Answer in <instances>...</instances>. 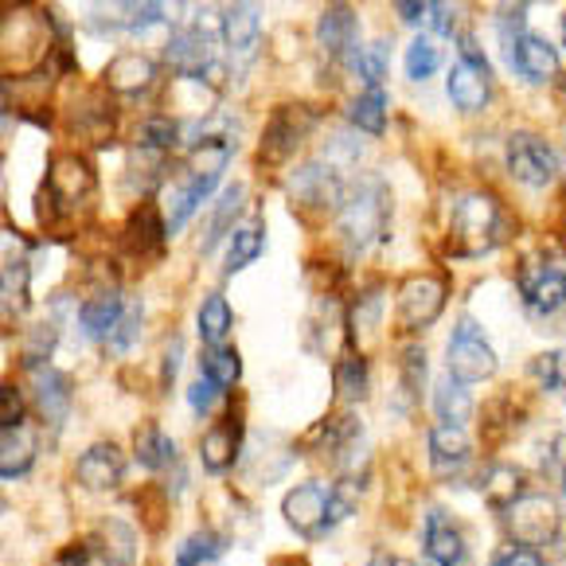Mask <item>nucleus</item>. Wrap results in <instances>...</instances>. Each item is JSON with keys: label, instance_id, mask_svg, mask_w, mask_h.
I'll use <instances>...</instances> for the list:
<instances>
[{"label": "nucleus", "instance_id": "obj_59", "mask_svg": "<svg viewBox=\"0 0 566 566\" xmlns=\"http://www.w3.org/2000/svg\"><path fill=\"white\" fill-rule=\"evenodd\" d=\"M274 566H308V563H305V558H277Z\"/></svg>", "mask_w": 566, "mask_h": 566}, {"label": "nucleus", "instance_id": "obj_45", "mask_svg": "<svg viewBox=\"0 0 566 566\" xmlns=\"http://www.w3.org/2000/svg\"><path fill=\"white\" fill-rule=\"evenodd\" d=\"M356 512V481H340L336 489H328V527L344 524Z\"/></svg>", "mask_w": 566, "mask_h": 566}, {"label": "nucleus", "instance_id": "obj_3", "mask_svg": "<svg viewBox=\"0 0 566 566\" xmlns=\"http://www.w3.org/2000/svg\"><path fill=\"white\" fill-rule=\"evenodd\" d=\"M504 524H509L512 543L539 551L543 543H555L558 539L563 512H558V504L547 496V492H524V496H520L512 509H504Z\"/></svg>", "mask_w": 566, "mask_h": 566}, {"label": "nucleus", "instance_id": "obj_16", "mask_svg": "<svg viewBox=\"0 0 566 566\" xmlns=\"http://www.w3.org/2000/svg\"><path fill=\"white\" fill-rule=\"evenodd\" d=\"M473 453V442H469L465 426H433L430 430V465L438 476H453Z\"/></svg>", "mask_w": 566, "mask_h": 566}, {"label": "nucleus", "instance_id": "obj_31", "mask_svg": "<svg viewBox=\"0 0 566 566\" xmlns=\"http://www.w3.org/2000/svg\"><path fill=\"white\" fill-rule=\"evenodd\" d=\"M134 450H137V461H142L145 469H165L168 461L176 458V446L172 438H168L160 426H142V430L134 433Z\"/></svg>", "mask_w": 566, "mask_h": 566}, {"label": "nucleus", "instance_id": "obj_41", "mask_svg": "<svg viewBox=\"0 0 566 566\" xmlns=\"http://www.w3.org/2000/svg\"><path fill=\"white\" fill-rule=\"evenodd\" d=\"M438 63H442V55H438V48H433L426 35H418L407 48V75L415 78V83H426V78L438 71Z\"/></svg>", "mask_w": 566, "mask_h": 566}, {"label": "nucleus", "instance_id": "obj_20", "mask_svg": "<svg viewBox=\"0 0 566 566\" xmlns=\"http://www.w3.org/2000/svg\"><path fill=\"white\" fill-rule=\"evenodd\" d=\"M153 78H157V67H153V59L142 55V51H122V55L109 59V67H106V86L117 94L149 91Z\"/></svg>", "mask_w": 566, "mask_h": 566}, {"label": "nucleus", "instance_id": "obj_60", "mask_svg": "<svg viewBox=\"0 0 566 566\" xmlns=\"http://www.w3.org/2000/svg\"><path fill=\"white\" fill-rule=\"evenodd\" d=\"M563 43H566V17H563Z\"/></svg>", "mask_w": 566, "mask_h": 566}, {"label": "nucleus", "instance_id": "obj_7", "mask_svg": "<svg viewBox=\"0 0 566 566\" xmlns=\"http://www.w3.org/2000/svg\"><path fill=\"white\" fill-rule=\"evenodd\" d=\"M446 367L458 384H481V379H492L496 375V352L489 348V340L481 336V328L473 321H461L458 333L450 340V356H446Z\"/></svg>", "mask_w": 566, "mask_h": 566}, {"label": "nucleus", "instance_id": "obj_23", "mask_svg": "<svg viewBox=\"0 0 566 566\" xmlns=\"http://www.w3.org/2000/svg\"><path fill=\"white\" fill-rule=\"evenodd\" d=\"M32 395H35V407L43 410V418H48L51 426H59L63 418H67V410H71L67 375L51 371V367H40V371L32 375Z\"/></svg>", "mask_w": 566, "mask_h": 566}, {"label": "nucleus", "instance_id": "obj_15", "mask_svg": "<svg viewBox=\"0 0 566 566\" xmlns=\"http://www.w3.org/2000/svg\"><path fill=\"white\" fill-rule=\"evenodd\" d=\"M239 446H242V426L239 418L227 415L223 422H216L200 442V461L208 473H227V469L239 461Z\"/></svg>", "mask_w": 566, "mask_h": 566}, {"label": "nucleus", "instance_id": "obj_44", "mask_svg": "<svg viewBox=\"0 0 566 566\" xmlns=\"http://www.w3.org/2000/svg\"><path fill=\"white\" fill-rule=\"evenodd\" d=\"M532 371L547 391H566V348L543 352V356L532 364Z\"/></svg>", "mask_w": 566, "mask_h": 566}, {"label": "nucleus", "instance_id": "obj_9", "mask_svg": "<svg viewBox=\"0 0 566 566\" xmlns=\"http://www.w3.org/2000/svg\"><path fill=\"white\" fill-rule=\"evenodd\" d=\"M509 172L516 176L520 184L527 188H543V184L555 180L558 172V160H555V149H551L543 137L535 134H512L509 142Z\"/></svg>", "mask_w": 566, "mask_h": 566}, {"label": "nucleus", "instance_id": "obj_47", "mask_svg": "<svg viewBox=\"0 0 566 566\" xmlns=\"http://www.w3.org/2000/svg\"><path fill=\"white\" fill-rule=\"evenodd\" d=\"M0 422H4V430H20L24 426V395H20V387H0Z\"/></svg>", "mask_w": 566, "mask_h": 566}, {"label": "nucleus", "instance_id": "obj_4", "mask_svg": "<svg viewBox=\"0 0 566 566\" xmlns=\"http://www.w3.org/2000/svg\"><path fill=\"white\" fill-rule=\"evenodd\" d=\"M94 196V168L78 153H55L48 160V184H43V200L55 211L71 216Z\"/></svg>", "mask_w": 566, "mask_h": 566}, {"label": "nucleus", "instance_id": "obj_22", "mask_svg": "<svg viewBox=\"0 0 566 566\" xmlns=\"http://www.w3.org/2000/svg\"><path fill=\"white\" fill-rule=\"evenodd\" d=\"M446 94H450V102L458 109H481L484 102H489V71L473 67V63H465V59H458L450 71V83H446Z\"/></svg>", "mask_w": 566, "mask_h": 566}, {"label": "nucleus", "instance_id": "obj_48", "mask_svg": "<svg viewBox=\"0 0 566 566\" xmlns=\"http://www.w3.org/2000/svg\"><path fill=\"white\" fill-rule=\"evenodd\" d=\"M524 17H527V4H512V9H496V28H500V40H504V48H512L520 43V28H524Z\"/></svg>", "mask_w": 566, "mask_h": 566}, {"label": "nucleus", "instance_id": "obj_43", "mask_svg": "<svg viewBox=\"0 0 566 566\" xmlns=\"http://www.w3.org/2000/svg\"><path fill=\"white\" fill-rule=\"evenodd\" d=\"M399 379H402V391L410 395V399H418L422 395V387H426V352L422 348H402V356H399Z\"/></svg>", "mask_w": 566, "mask_h": 566}, {"label": "nucleus", "instance_id": "obj_12", "mask_svg": "<svg viewBox=\"0 0 566 566\" xmlns=\"http://www.w3.org/2000/svg\"><path fill=\"white\" fill-rule=\"evenodd\" d=\"M168 223L160 219L157 203H137V211L129 216L125 223V250L137 254V259H157L160 250H165V239H168Z\"/></svg>", "mask_w": 566, "mask_h": 566}, {"label": "nucleus", "instance_id": "obj_32", "mask_svg": "<svg viewBox=\"0 0 566 566\" xmlns=\"http://www.w3.org/2000/svg\"><path fill=\"white\" fill-rule=\"evenodd\" d=\"M262 247H266V234H262V227L247 223L239 227V231L231 234V250H227V262H223V274H239V270H247L250 262L259 259Z\"/></svg>", "mask_w": 566, "mask_h": 566}, {"label": "nucleus", "instance_id": "obj_25", "mask_svg": "<svg viewBox=\"0 0 566 566\" xmlns=\"http://www.w3.org/2000/svg\"><path fill=\"white\" fill-rule=\"evenodd\" d=\"M227 160H231V142H227V137H203V142L192 149L188 172H192V180L200 184L203 192H211V188L219 184V176H223Z\"/></svg>", "mask_w": 566, "mask_h": 566}, {"label": "nucleus", "instance_id": "obj_18", "mask_svg": "<svg viewBox=\"0 0 566 566\" xmlns=\"http://www.w3.org/2000/svg\"><path fill=\"white\" fill-rule=\"evenodd\" d=\"M168 67L180 71L184 78H200V71L211 67V40L200 28H188V32L172 35L165 48Z\"/></svg>", "mask_w": 566, "mask_h": 566}, {"label": "nucleus", "instance_id": "obj_38", "mask_svg": "<svg viewBox=\"0 0 566 566\" xmlns=\"http://www.w3.org/2000/svg\"><path fill=\"white\" fill-rule=\"evenodd\" d=\"M176 134H180V125L172 122L168 114H153L145 117L142 125L134 129V142L142 145V149H153V153H165L176 145Z\"/></svg>", "mask_w": 566, "mask_h": 566}, {"label": "nucleus", "instance_id": "obj_52", "mask_svg": "<svg viewBox=\"0 0 566 566\" xmlns=\"http://www.w3.org/2000/svg\"><path fill=\"white\" fill-rule=\"evenodd\" d=\"M395 12H399L407 24H430V4H422V0H418V4L415 0H399Z\"/></svg>", "mask_w": 566, "mask_h": 566}, {"label": "nucleus", "instance_id": "obj_30", "mask_svg": "<svg viewBox=\"0 0 566 566\" xmlns=\"http://www.w3.org/2000/svg\"><path fill=\"white\" fill-rule=\"evenodd\" d=\"M231 321H234V313H231V305H227V297H223V293H211V297L200 305L196 328H200L203 344H208V348H216V344H223V336L231 333Z\"/></svg>", "mask_w": 566, "mask_h": 566}, {"label": "nucleus", "instance_id": "obj_21", "mask_svg": "<svg viewBox=\"0 0 566 566\" xmlns=\"http://www.w3.org/2000/svg\"><path fill=\"white\" fill-rule=\"evenodd\" d=\"M356 32H359V20L356 12L348 9V4H333V9L321 12L317 20V40L321 48L328 51V55H356Z\"/></svg>", "mask_w": 566, "mask_h": 566}, {"label": "nucleus", "instance_id": "obj_11", "mask_svg": "<svg viewBox=\"0 0 566 566\" xmlns=\"http://www.w3.org/2000/svg\"><path fill=\"white\" fill-rule=\"evenodd\" d=\"M75 476L83 489L91 492H114L125 476V453L114 442H94L91 450L78 458Z\"/></svg>", "mask_w": 566, "mask_h": 566}, {"label": "nucleus", "instance_id": "obj_39", "mask_svg": "<svg viewBox=\"0 0 566 566\" xmlns=\"http://www.w3.org/2000/svg\"><path fill=\"white\" fill-rule=\"evenodd\" d=\"M102 535H106V563L109 566H134V555H137L134 527L117 524V520H106Z\"/></svg>", "mask_w": 566, "mask_h": 566}, {"label": "nucleus", "instance_id": "obj_13", "mask_svg": "<svg viewBox=\"0 0 566 566\" xmlns=\"http://www.w3.org/2000/svg\"><path fill=\"white\" fill-rule=\"evenodd\" d=\"M520 290H524L527 305L535 313H543V317L566 305V274L563 270H547L543 262H532V266L520 270Z\"/></svg>", "mask_w": 566, "mask_h": 566}, {"label": "nucleus", "instance_id": "obj_10", "mask_svg": "<svg viewBox=\"0 0 566 566\" xmlns=\"http://www.w3.org/2000/svg\"><path fill=\"white\" fill-rule=\"evenodd\" d=\"M282 516H285V524L297 535H305V539L325 535L328 532V489H321V484H297V489L285 496Z\"/></svg>", "mask_w": 566, "mask_h": 566}, {"label": "nucleus", "instance_id": "obj_58", "mask_svg": "<svg viewBox=\"0 0 566 566\" xmlns=\"http://www.w3.org/2000/svg\"><path fill=\"white\" fill-rule=\"evenodd\" d=\"M367 566H407V563H399V558H391V555H375Z\"/></svg>", "mask_w": 566, "mask_h": 566}, {"label": "nucleus", "instance_id": "obj_40", "mask_svg": "<svg viewBox=\"0 0 566 566\" xmlns=\"http://www.w3.org/2000/svg\"><path fill=\"white\" fill-rule=\"evenodd\" d=\"M375 328H379V293H364V297H356V308H352V340L359 344V348H367L375 336Z\"/></svg>", "mask_w": 566, "mask_h": 566}, {"label": "nucleus", "instance_id": "obj_28", "mask_svg": "<svg viewBox=\"0 0 566 566\" xmlns=\"http://www.w3.org/2000/svg\"><path fill=\"white\" fill-rule=\"evenodd\" d=\"M433 410H438V418H442L446 426H465L469 418H473V395H469L465 384H458V379L446 371V379L438 384V391H433Z\"/></svg>", "mask_w": 566, "mask_h": 566}, {"label": "nucleus", "instance_id": "obj_17", "mask_svg": "<svg viewBox=\"0 0 566 566\" xmlns=\"http://www.w3.org/2000/svg\"><path fill=\"white\" fill-rule=\"evenodd\" d=\"M122 313H125L122 293H117V290H98V293H91V297L83 301V308H78V328H83L86 340H106V336H114Z\"/></svg>", "mask_w": 566, "mask_h": 566}, {"label": "nucleus", "instance_id": "obj_55", "mask_svg": "<svg viewBox=\"0 0 566 566\" xmlns=\"http://www.w3.org/2000/svg\"><path fill=\"white\" fill-rule=\"evenodd\" d=\"M430 28H438L442 35L453 32V9L450 4H430Z\"/></svg>", "mask_w": 566, "mask_h": 566}, {"label": "nucleus", "instance_id": "obj_53", "mask_svg": "<svg viewBox=\"0 0 566 566\" xmlns=\"http://www.w3.org/2000/svg\"><path fill=\"white\" fill-rule=\"evenodd\" d=\"M458 51H461V59H465V63H473V67L489 71V59H484V51L476 48V40H473V35H469V32L458 40Z\"/></svg>", "mask_w": 566, "mask_h": 566}, {"label": "nucleus", "instance_id": "obj_42", "mask_svg": "<svg viewBox=\"0 0 566 566\" xmlns=\"http://www.w3.org/2000/svg\"><path fill=\"white\" fill-rule=\"evenodd\" d=\"M28 305V262L9 259L4 262V308L20 313Z\"/></svg>", "mask_w": 566, "mask_h": 566}, {"label": "nucleus", "instance_id": "obj_34", "mask_svg": "<svg viewBox=\"0 0 566 566\" xmlns=\"http://www.w3.org/2000/svg\"><path fill=\"white\" fill-rule=\"evenodd\" d=\"M242 208H247V188L242 184H231L223 196L216 200V216H211V223H208V239H203V250H211L219 239L227 234V227L234 223V219L242 216Z\"/></svg>", "mask_w": 566, "mask_h": 566}, {"label": "nucleus", "instance_id": "obj_61", "mask_svg": "<svg viewBox=\"0 0 566 566\" xmlns=\"http://www.w3.org/2000/svg\"><path fill=\"white\" fill-rule=\"evenodd\" d=\"M563 492H566V476H563Z\"/></svg>", "mask_w": 566, "mask_h": 566}, {"label": "nucleus", "instance_id": "obj_37", "mask_svg": "<svg viewBox=\"0 0 566 566\" xmlns=\"http://www.w3.org/2000/svg\"><path fill=\"white\" fill-rule=\"evenodd\" d=\"M367 387H371V379H367V359L359 356V352L356 356H344L340 364H336V391H340V399L364 402Z\"/></svg>", "mask_w": 566, "mask_h": 566}, {"label": "nucleus", "instance_id": "obj_5", "mask_svg": "<svg viewBox=\"0 0 566 566\" xmlns=\"http://www.w3.org/2000/svg\"><path fill=\"white\" fill-rule=\"evenodd\" d=\"M344 184L340 172L328 168L325 160H313V165L297 168L290 180V203L301 216H328V211H340L344 203Z\"/></svg>", "mask_w": 566, "mask_h": 566}, {"label": "nucleus", "instance_id": "obj_8", "mask_svg": "<svg viewBox=\"0 0 566 566\" xmlns=\"http://www.w3.org/2000/svg\"><path fill=\"white\" fill-rule=\"evenodd\" d=\"M313 122H317V117L308 114L305 106H282L274 117H270L266 134H262L259 160H266V165H285V160L293 157V149L305 142Z\"/></svg>", "mask_w": 566, "mask_h": 566}, {"label": "nucleus", "instance_id": "obj_33", "mask_svg": "<svg viewBox=\"0 0 566 566\" xmlns=\"http://www.w3.org/2000/svg\"><path fill=\"white\" fill-rule=\"evenodd\" d=\"M348 117L356 129H364L367 137H379L387 129V94L384 91H364L348 106Z\"/></svg>", "mask_w": 566, "mask_h": 566}, {"label": "nucleus", "instance_id": "obj_54", "mask_svg": "<svg viewBox=\"0 0 566 566\" xmlns=\"http://www.w3.org/2000/svg\"><path fill=\"white\" fill-rule=\"evenodd\" d=\"M91 563V543H75V547L59 551V566H86Z\"/></svg>", "mask_w": 566, "mask_h": 566}, {"label": "nucleus", "instance_id": "obj_50", "mask_svg": "<svg viewBox=\"0 0 566 566\" xmlns=\"http://www.w3.org/2000/svg\"><path fill=\"white\" fill-rule=\"evenodd\" d=\"M492 566H543V555L535 547H520V543H509L492 555Z\"/></svg>", "mask_w": 566, "mask_h": 566}, {"label": "nucleus", "instance_id": "obj_57", "mask_svg": "<svg viewBox=\"0 0 566 566\" xmlns=\"http://www.w3.org/2000/svg\"><path fill=\"white\" fill-rule=\"evenodd\" d=\"M547 465H551V469H563V476H566V433H558L555 442H551Z\"/></svg>", "mask_w": 566, "mask_h": 566}, {"label": "nucleus", "instance_id": "obj_56", "mask_svg": "<svg viewBox=\"0 0 566 566\" xmlns=\"http://www.w3.org/2000/svg\"><path fill=\"white\" fill-rule=\"evenodd\" d=\"M176 367H180V340H176V336H172V344H168V348H165V387H172Z\"/></svg>", "mask_w": 566, "mask_h": 566}, {"label": "nucleus", "instance_id": "obj_14", "mask_svg": "<svg viewBox=\"0 0 566 566\" xmlns=\"http://www.w3.org/2000/svg\"><path fill=\"white\" fill-rule=\"evenodd\" d=\"M422 547L433 566H461V558H465V539H461V532L453 527V520L442 509L426 512Z\"/></svg>", "mask_w": 566, "mask_h": 566}, {"label": "nucleus", "instance_id": "obj_26", "mask_svg": "<svg viewBox=\"0 0 566 566\" xmlns=\"http://www.w3.org/2000/svg\"><path fill=\"white\" fill-rule=\"evenodd\" d=\"M262 35L259 4H231L223 9V40L231 51H250Z\"/></svg>", "mask_w": 566, "mask_h": 566}, {"label": "nucleus", "instance_id": "obj_19", "mask_svg": "<svg viewBox=\"0 0 566 566\" xmlns=\"http://www.w3.org/2000/svg\"><path fill=\"white\" fill-rule=\"evenodd\" d=\"M509 59L516 63V71L527 78V83H551V78L558 75V55H555V48L543 40V35L524 32L516 48H512Z\"/></svg>", "mask_w": 566, "mask_h": 566}, {"label": "nucleus", "instance_id": "obj_6", "mask_svg": "<svg viewBox=\"0 0 566 566\" xmlns=\"http://www.w3.org/2000/svg\"><path fill=\"white\" fill-rule=\"evenodd\" d=\"M446 301H450V285L438 274H410L399 285V321L410 333H422L433 321L442 317Z\"/></svg>", "mask_w": 566, "mask_h": 566}, {"label": "nucleus", "instance_id": "obj_1", "mask_svg": "<svg viewBox=\"0 0 566 566\" xmlns=\"http://www.w3.org/2000/svg\"><path fill=\"white\" fill-rule=\"evenodd\" d=\"M391 216V196H387V184L379 176H364V180L352 184V192L344 196L340 211H336V223H340V239L352 254L371 247L387 227Z\"/></svg>", "mask_w": 566, "mask_h": 566}, {"label": "nucleus", "instance_id": "obj_46", "mask_svg": "<svg viewBox=\"0 0 566 566\" xmlns=\"http://www.w3.org/2000/svg\"><path fill=\"white\" fill-rule=\"evenodd\" d=\"M51 348H55V328H32L28 333V340H24V364L28 367H40V364H48V356H51Z\"/></svg>", "mask_w": 566, "mask_h": 566}, {"label": "nucleus", "instance_id": "obj_36", "mask_svg": "<svg viewBox=\"0 0 566 566\" xmlns=\"http://www.w3.org/2000/svg\"><path fill=\"white\" fill-rule=\"evenodd\" d=\"M200 367H203V375H208L211 384H219V387H223V391H227V387L239 384V375H242V359H239V352L227 348V344H216V348L203 352Z\"/></svg>", "mask_w": 566, "mask_h": 566}, {"label": "nucleus", "instance_id": "obj_29", "mask_svg": "<svg viewBox=\"0 0 566 566\" xmlns=\"http://www.w3.org/2000/svg\"><path fill=\"white\" fill-rule=\"evenodd\" d=\"M387 63H391V43L387 40H375L359 48L356 55H348V67L364 78L367 91H379V83L387 78Z\"/></svg>", "mask_w": 566, "mask_h": 566}, {"label": "nucleus", "instance_id": "obj_35", "mask_svg": "<svg viewBox=\"0 0 566 566\" xmlns=\"http://www.w3.org/2000/svg\"><path fill=\"white\" fill-rule=\"evenodd\" d=\"M223 551H227V543L219 539L216 532H196L180 543V551H176V566H219Z\"/></svg>", "mask_w": 566, "mask_h": 566}, {"label": "nucleus", "instance_id": "obj_51", "mask_svg": "<svg viewBox=\"0 0 566 566\" xmlns=\"http://www.w3.org/2000/svg\"><path fill=\"white\" fill-rule=\"evenodd\" d=\"M219 395H223V387L211 384L208 375H200V379H196V384H192V391H188V402H192V410H200V415H208L211 402H216Z\"/></svg>", "mask_w": 566, "mask_h": 566}, {"label": "nucleus", "instance_id": "obj_49", "mask_svg": "<svg viewBox=\"0 0 566 566\" xmlns=\"http://www.w3.org/2000/svg\"><path fill=\"white\" fill-rule=\"evenodd\" d=\"M137 328H142V305H125V313H122V321H117V328H114V348L117 352H125L129 344L137 340Z\"/></svg>", "mask_w": 566, "mask_h": 566}, {"label": "nucleus", "instance_id": "obj_27", "mask_svg": "<svg viewBox=\"0 0 566 566\" xmlns=\"http://www.w3.org/2000/svg\"><path fill=\"white\" fill-rule=\"evenodd\" d=\"M35 461V433L28 426L20 430H4V442H0V476L12 481V476H24Z\"/></svg>", "mask_w": 566, "mask_h": 566}, {"label": "nucleus", "instance_id": "obj_2", "mask_svg": "<svg viewBox=\"0 0 566 566\" xmlns=\"http://www.w3.org/2000/svg\"><path fill=\"white\" fill-rule=\"evenodd\" d=\"M450 254L458 259H476L484 250H492L504 239V208L496 196L489 192H469L453 203L450 219Z\"/></svg>", "mask_w": 566, "mask_h": 566}, {"label": "nucleus", "instance_id": "obj_24", "mask_svg": "<svg viewBox=\"0 0 566 566\" xmlns=\"http://www.w3.org/2000/svg\"><path fill=\"white\" fill-rule=\"evenodd\" d=\"M476 492L489 500L492 509H512L524 496V469L516 465H489L476 476Z\"/></svg>", "mask_w": 566, "mask_h": 566}]
</instances>
